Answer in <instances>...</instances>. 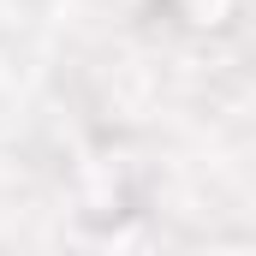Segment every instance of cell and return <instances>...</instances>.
<instances>
[{"instance_id":"cell-1","label":"cell","mask_w":256,"mask_h":256,"mask_svg":"<svg viewBox=\"0 0 256 256\" xmlns=\"http://www.w3.org/2000/svg\"><path fill=\"white\" fill-rule=\"evenodd\" d=\"M196 12H214V6H208V0H196Z\"/></svg>"}]
</instances>
